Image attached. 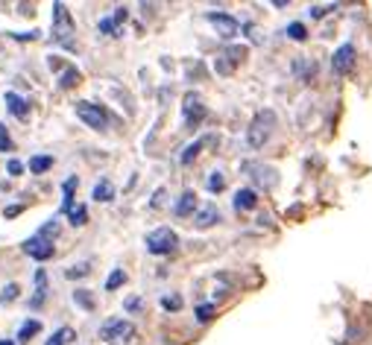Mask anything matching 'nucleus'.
<instances>
[{"label":"nucleus","instance_id":"nucleus-1","mask_svg":"<svg viewBox=\"0 0 372 345\" xmlns=\"http://www.w3.org/2000/svg\"><path fill=\"white\" fill-rule=\"evenodd\" d=\"M273 129H276V111L273 108L258 111L252 118V123H249V129H247V146L249 150H261V146L270 141Z\"/></svg>","mask_w":372,"mask_h":345},{"label":"nucleus","instance_id":"nucleus-2","mask_svg":"<svg viewBox=\"0 0 372 345\" xmlns=\"http://www.w3.org/2000/svg\"><path fill=\"white\" fill-rule=\"evenodd\" d=\"M144 243H147V252L150 255L165 258V255H173L176 249H179V234H176L173 228L161 225V228H156V232H150Z\"/></svg>","mask_w":372,"mask_h":345},{"label":"nucleus","instance_id":"nucleus-3","mask_svg":"<svg viewBox=\"0 0 372 345\" xmlns=\"http://www.w3.org/2000/svg\"><path fill=\"white\" fill-rule=\"evenodd\" d=\"M76 108V118L83 120L85 126H91V129H97V132H103L106 129V123H109V118H106V111L100 108V106H94V103H76L74 106Z\"/></svg>","mask_w":372,"mask_h":345},{"label":"nucleus","instance_id":"nucleus-4","mask_svg":"<svg viewBox=\"0 0 372 345\" xmlns=\"http://www.w3.org/2000/svg\"><path fill=\"white\" fill-rule=\"evenodd\" d=\"M132 334H135V328H132V322H126V319H109V322L100 325V339H106V342L126 339Z\"/></svg>","mask_w":372,"mask_h":345},{"label":"nucleus","instance_id":"nucleus-5","mask_svg":"<svg viewBox=\"0 0 372 345\" xmlns=\"http://www.w3.org/2000/svg\"><path fill=\"white\" fill-rule=\"evenodd\" d=\"M182 111H185V126L193 129V126H200L205 120V103L200 100L197 94H188L185 97V103H182Z\"/></svg>","mask_w":372,"mask_h":345},{"label":"nucleus","instance_id":"nucleus-6","mask_svg":"<svg viewBox=\"0 0 372 345\" xmlns=\"http://www.w3.org/2000/svg\"><path fill=\"white\" fill-rule=\"evenodd\" d=\"M53 36H56V41H62V44H71V15H68V9H64V3H56L53 6Z\"/></svg>","mask_w":372,"mask_h":345},{"label":"nucleus","instance_id":"nucleus-7","mask_svg":"<svg viewBox=\"0 0 372 345\" xmlns=\"http://www.w3.org/2000/svg\"><path fill=\"white\" fill-rule=\"evenodd\" d=\"M352 64H354V44H340L331 56V71L337 76H346L352 71Z\"/></svg>","mask_w":372,"mask_h":345},{"label":"nucleus","instance_id":"nucleus-8","mask_svg":"<svg viewBox=\"0 0 372 345\" xmlns=\"http://www.w3.org/2000/svg\"><path fill=\"white\" fill-rule=\"evenodd\" d=\"M208 21L214 24V29L220 32L223 38H235L237 29H240V24L232 18V15H226V12H208Z\"/></svg>","mask_w":372,"mask_h":345},{"label":"nucleus","instance_id":"nucleus-9","mask_svg":"<svg viewBox=\"0 0 372 345\" xmlns=\"http://www.w3.org/2000/svg\"><path fill=\"white\" fill-rule=\"evenodd\" d=\"M24 252L29 258H36V260H50L53 258V243L50 240H44L39 234H32L27 243H24Z\"/></svg>","mask_w":372,"mask_h":345},{"label":"nucleus","instance_id":"nucleus-10","mask_svg":"<svg viewBox=\"0 0 372 345\" xmlns=\"http://www.w3.org/2000/svg\"><path fill=\"white\" fill-rule=\"evenodd\" d=\"M220 220V211H217V205H202L197 213H193V228H200V232H205V228H212L214 223Z\"/></svg>","mask_w":372,"mask_h":345},{"label":"nucleus","instance_id":"nucleus-11","mask_svg":"<svg viewBox=\"0 0 372 345\" xmlns=\"http://www.w3.org/2000/svg\"><path fill=\"white\" fill-rule=\"evenodd\" d=\"M197 211H200V202H197V193H193V190H185V193L179 196V202L173 205V213H176V217H193Z\"/></svg>","mask_w":372,"mask_h":345},{"label":"nucleus","instance_id":"nucleus-12","mask_svg":"<svg viewBox=\"0 0 372 345\" xmlns=\"http://www.w3.org/2000/svg\"><path fill=\"white\" fill-rule=\"evenodd\" d=\"M4 103H6V108L15 114L18 120H27L29 118V103L24 100L21 94H15V91H6V97H4Z\"/></svg>","mask_w":372,"mask_h":345},{"label":"nucleus","instance_id":"nucleus-13","mask_svg":"<svg viewBox=\"0 0 372 345\" xmlns=\"http://www.w3.org/2000/svg\"><path fill=\"white\" fill-rule=\"evenodd\" d=\"M290 71H294L296 79L311 82V79L317 76V62H314V59H296L294 64H290Z\"/></svg>","mask_w":372,"mask_h":345},{"label":"nucleus","instance_id":"nucleus-14","mask_svg":"<svg viewBox=\"0 0 372 345\" xmlns=\"http://www.w3.org/2000/svg\"><path fill=\"white\" fill-rule=\"evenodd\" d=\"M91 199L94 202H111V199H115V185H111L109 178H100V182L94 185V190H91Z\"/></svg>","mask_w":372,"mask_h":345},{"label":"nucleus","instance_id":"nucleus-15","mask_svg":"<svg viewBox=\"0 0 372 345\" xmlns=\"http://www.w3.org/2000/svg\"><path fill=\"white\" fill-rule=\"evenodd\" d=\"M258 205V193L252 188H244L235 193V211H252Z\"/></svg>","mask_w":372,"mask_h":345},{"label":"nucleus","instance_id":"nucleus-16","mask_svg":"<svg viewBox=\"0 0 372 345\" xmlns=\"http://www.w3.org/2000/svg\"><path fill=\"white\" fill-rule=\"evenodd\" d=\"M252 178H255V182L261 185V188H267V190L276 188V182H279V176H276V170H273V167H255Z\"/></svg>","mask_w":372,"mask_h":345},{"label":"nucleus","instance_id":"nucleus-17","mask_svg":"<svg viewBox=\"0 0 372 345\" xmlns=\"http://www.w3.org/2000/svg\"><path fill=\"white\" fill-rule=\"evenodd\" d=\"M44 295H47V275H44V269H39L36 272V295L29 299V307H41Z\"/></svg>","mask_w":372,"mask_h":345},{"label":"nucleus","instance_id":"nucleus-18","mask_svg":"<svg viewBox=\"0 0 372 345\" xmlns=\"http://www.w3.org/2000/svg\"><path fill=\"white\" fill-rule=\"evenodd\" d=\"M36 334H41V322L39 319H27L21 325V331H18V342H29Z\"/></svg>","mask_w":372,"mask_h":345},{"label":"nucleus","instance_id":"nucleus-19","mask_svg":"<svg viewBox=\"0 0 372 345\" xmlns=\"http://www.w3.org/2000/svg\"><path fill=\"white\" fill-rule=\"evenodd\" d=\"M50 167H53V158H50V155H32V158H29V173H36V176L47 173Z\"/></svg>","mask_w":372,"mask_h":345},{"label":"nucleus","instance_id":"nucleus-20","mask_svg":"<svg viewBox=\"0 0 372 345\" xmlns=\"http://www.w3.org/2000/svg\"><path fill=\"white\" fill-rule=\"evenodd\" d=\"M235 64H237V62H235L229 53H220V56L214 59V71H217L220 76H229V73L235 71Z\"/></svg>","mask_w":372,"mask_h":345},{"label":"nucleus","instance_id":"nucleus-21","mask_svg":"<svg viewBox=\"0 0 372 345\" xmlns=\"http://www.w3.org/2000/svg\"><path fill=\"white\" fill-rule=\"evenodd\" d=\"M68 220H71L74 228H83V225L88 223V208H85V205H74V208L68 211Z\"/></svg>","mask_w":372,"mask_h":345},{"label":"nucleus","instance_id":"nucleus-22","mask_svg":"<svg viewBox=\"0 0 372 345\" xmlns=\"http://www.w3.org/2000/svg\"><path fill=\"white\" fill-rule=\"evenodd\" d=\"M208 141H212V138H202V141H193V143H188V146H185V153L179 155V161H182V164H191L193 158L200 155V150H202V146H205Z\"/></svg>","mask_w":372,"mask_h":345},{"label":"nucleus","instance_id":"nucleus-23","mask_svg":"<svg viewBox=\"0 0 372 345\" xmlns=\"http://www.w3.org/2000/svg\"><path fill=\"white\" fill-rule=\"evenodd\" d=\"M59 232H62V225H59V220H47V223H44L41 228H39V232H36V234H39V237H44V240H50V243H53V240L59 237Z\"/></svg>","mask_w":372,"mask_h":345},{"label":"nucleus","instance_id":"nucleus-24","mask_svg":"<svg viewBox=\"0 0 372 345\" xmlns=\"http://www.w3.org/2000/svg\"><path fill=\"white\" fill-rule=\"evenodd\" d=\"M161 307H165L167 314H176V310H182V295H179V293H167V295H161Z\"/></svg>","mask_w":372,"mask_h":345},{"label":"nucleus","instance_id":"nucleus-25","mask_svg":"<svg viewBox=\"0 0 372 345\" xmlns=\"http://www.w3.org/2000/svg\"><path fill=\"white\" fill-rule=\"evenodd\" d=\"M74 302L83 310H94V295L88 290H74Z\"/></svg>","mask_w":372,"mask_h":345},{"label":"nucleus","instance_id":"nucleus-26","mask_svg":"<svg viewBox=\"0 0 372 345\" xmlns=\"http://www.w3.org/2000/svg\"><path fill=\"white\" fill-rule=\"evenodd\" d=\"M76 82H79V71L76 68H64L62 79H59V88H71V85H76Z\"/></svg>","mask_w":372,"mask_h":345},{"label":"nucleus","instance_id":"nucleus-27","mask_svg":"<svg viewBox=\"0 0 372 345\" xmlns=\"http://www.w3.org/2000/svg\"><path fill=\"white\" fill-rule=\"evenodd\" d=\"M287 38H294V41H305V38H308V29H305V24L294 21V24L287 27Z\"/></svg>","mask_w":372,"mask_h":345},{"label":"nucleus","instance_id":"nucleus-28","mask_svg":"<svg viewBox=\"0 0 372 345\" xmlns=\"http://www.w3.org/2000/svg\"><path fill=\"white\" fill-rule=\"evenodd\" d=\"M74 339V331H71V328H59V331L50 337V339H47V345H64V342H71Z\"/></svg>","mask_w":372,"mask_h":345},{"label":"nucleus","instance_id":"nucleus-29","mask_svg":"<svg viewBox=\"0 0 372 345\" xmlns=\"http://www.w3.org/2000/svg\"><path fill=\"white\" fill-rule=\"evenodd\" d=\"M18 295H21V287H18V284H6L4 293H0V302H4V304H12L15 299H18Z\"/></svg>","mask_w":372,"mask_h":345},{"label":"nucleus","instance_id":"nucleus-30","mask_svg":"<svg viewBox=\"0 0 372 345\" xmlns=\"http://www.w3.org/2000/svg\"><path fill=\"white\" fill-rule=\"evenodd\" d=\"M64 275H68L71 281H76V278H85V275H91V264H74Z\"/></svg>","mask_w":372,"mask_h":345},{"label":"nucleus","instance_id":"nucleus-31","mask_svg":"<svg viewBox=\"0 0 372 345\" xmlns=\"http://www.w3.org/2000/svg\"><path fill=\"white\" fill-rule=\"evenodd\" d=\"M223 188H226V176H223L220 170L208 176V190H212V193H220Z\"/></svg>","mask_w":372,"mask_h":345},{"label":"nucleus","instance_id":"nucleus-32","mask_svg":"<svg viewBox=\"0 0 372 345\" xmlns=\"http://www.w3.org/2000/svg\"><path fill=\"white\" fill-rule=\"evenodd\" d=\"M123 281H126V272H123V269H115V272L109 275V281H106V290H109V293H111V290H118V287H120Z\"/></svg>","mask_w":372,"mask_h":345},{"label":"nucleus","instance_id":"nucleus-33","mask_svg":"<svg viewBox=\"0 0 372 345\" xmlns=\"http://www.w3.org/2000/svg\"><path fill=\"white\" fill-rule=\"evenodd\" d=\"M100 32H103V36H123V32L118 29V24H115V18H103L100 21Z\"/></svg>","mask_w":372,"mask_h":345},{"label":"nucleus","instance_id":"nucleus-34","mask_svg":"<svg viewBox=\"0 0 372 345\" xmlns=\"http://www.w3.org/2000/svg\"><path fill=\"white\" fill-rule=\"evenodd\" d=\"M141 307H144V302L138 299V295H129V299L123 302V310H126V314H138Z\"/></svg>","mask_w":372,"mask_h":345},{"label":"nucleus","instance_id":"nucleus-35","mask_svg":"<svg viewBox=\"0 0 372 345\" xmlns=\"http://www.w3.org/2000/svg\"><path fill=\"white\" fill-rule=\"evenodd\" d=\"M214 316V304H200L197 307V322H208Z\"/></svg>","mask_w":372,"mask_h":345},{"label":"nucleus","instance_id":"nucleus-36","mask_svg":"<svg viewBox=\"0 0 372 345\" xmlns=\"http://www.w3.org/2000/svg\"><path fill=\"white\" fill-rule=\"evenodd\" d=\"M9 150H12V138L6 132V126L0 123V153H9Z\"/></svg>","mask_w":372,"mask_h":345},{"label":"nucleus","instance_id":"nucleus-37","mask_svg":"<svg viewBox=\"0 0 372 345\" xmlns=\"http://www.w3.org/2000/svg\"><path fill=\"white\" fill-rule=\"evenodd\" d=\"M331 9H337V6H311L308 15H311V18H326V15H329Z\"/></svg>","mask_w":372,"mask_h":345},{"label":"nucleus","instance_id":"nucleus-38","mask_svg":"<svg viewBox=\"0 0 372 345\" xmlns=\"http://www.w3.org/2000/svg\"><path fill=\"white\" fill-rule=\"evenodd\" d=\"M6 170H9V176H24V164H21L18 158H12V161L6 164Z\"/></svg>","mask_w":372,"mask_h":345},{"label":"nucleus","instance_id":"nucleus-39","mask_svg":"<svg viewBox=\"0 0 372 345\" xmlns=\"http://www.w3.org/2000/svg\"><path fill=\"white\" fill-rule=\"evenodd\" d=\"M165 190H156V196H153V202H150V208H161V205H165Z\"/></svg>","mask_w":372,"mask_h":345},{"label":"nucleus","instance_id":"nucleus-40","mask_svg":"<svg viewBox=\"0 0 372 345\" xmlns=\"http://www.w3.org/2000/svg\"><path fill=\"white\" fill-rule=\"evenodd\" d=\"M126 18H129V12H126L123 6H118V12H115V24H123Z\"/></svg>","mask_w":372,"mask_h":345},{"label":"nucleus","instance_id":"nucleus-41","mask_svg":"<svg viewBox=\"0 0 372 345\" xmlns=\"http://www.w3.org/2000/svg\"><path fill=\"white\" fill-rule=\"evenodd\" d=\"M21 211H24V205H9L4 213H6V217H15V213H21Z\"/></svg>","mask_w":372,"mask_h":345},{"label":"nucleus","instance_id":"nucleus-42","mask_svg":"<svg viewBox=\"0 0 372 345\" xmlns=\"http://www.w3.org/2000/svg\"><path fill=\"white\" fill-rule=\"evenodd\" d=\"M0 345H15V342L12 339H0Z\"/></svg>","mask_w":372,"mask_h":345}]
</instances>
